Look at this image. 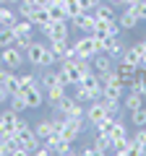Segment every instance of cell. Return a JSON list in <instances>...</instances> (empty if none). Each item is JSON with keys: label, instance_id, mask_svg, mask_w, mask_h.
Wrapping results in <instances>:
<instances>
[{"label": "cell", "instance_id": "cell-5", "mask_svg": "<svg viewBox=\"0 0 146 156\" xmlns=\"http://www.w3.org/2000/svg\"><path fill=\"white\" fill-rule=\"evenodd\" d=\"M73 44H76V50H78V55L84 57V60H91V57L99 52V42H97L94 34H81Z\"/></svg>", "mask_w": 146, "mask_h": 156}, {"label": "cell", "instance_id": "cell-35", "mask_svg": "<svg viewBox=\"0 0 146 156\" xmlns=\"http://www.w3.org/2000/svg\"><path fill=\"white\" fill-rule=\"evenodd\" d=\"M8 99H11V94H8V91H5V86L0 83V104H5Z\"/></svg>", "mask_w": 146, "mask_h": 156}, {"label": "cell", "instance_id": "cell-32", "mask_svg": "<svg viewBox=\"0 0 146 156\" xmlns=\"http://www.w3.org/2000/svg\"><path fill=\"white\" fill-rule=\"evenodd\" d=\"M47 11H50V18L52 21H68V13L63 5H47Z\"/></svg>", "mask_w": 146, "mask_h": 156}, {"label": "cell", "instance_id": "cell-10", "mask_svg": "<svg viewBox=\"0 0 146 156\" xmlns=\"http://www.w3.org/2000/svg\"><path fill=\"white\" fill-rule=\"evenodd\" d=\"M104 117H107V109H104V104H102L99 99H94V101H89V104H86V120H89V125L102 122Z\"/></svg>", "mask_w": 146, "mask_h": 156}, {"label": "cell", "instance_id": "cell-11", "mask_svg": "<svg viewBox=\"0 0 146 156\" xmlns=\"http://www.w3.org/2000/svg\"><path fill=\"white\" fill-rule=\"evenodd\" d=\"M138 21H141V18L136 16L133 8H128V5H123V11L118 13V23H120V29H123V31H130V29H136V26H138Z\"/></svg>", "mask_w": 146, "mask_h": 156}, {"label": "cell", "instance_id": "cell-31", "mask_svg": "<svg viewBox=\"0 0 146 156\" xmlns=\"http://www.w3.org/2000/svg\"><path fill=\"white\" fill-rule=\"evenodd\" d=\"M73 99L81 101V104H89V101H91V91H89V89H84L81 83H76V94H73Z\"/></svg>", "mask_w": 146, "mask_h": 156}, {"label": "cell", "instance_id": "cell-2", "mask_svg": "<svg viewBox=\"0 0 146 156\" xmlns=\"http://www.w3.org/2000/svg\"><path fill=\"white\" fill-rule=\"evenodd\" d=\"M13 140H16V146H18V151H21V156H24V154H34V151H37V146H39V138H37V133H34L31 125H26V128L16 130Z\"/></svg>", "mask_w": 146, "mask_h": 156}, {"label": "cell", "instance_id": "cell-1", "mask_svg": "<svg viewBox=\"0 0 146 156\" xmlns=\"http://www.w3.org/2000/svg\"><path fill=\"white\" fill-rule=\"evenodd\" d=\"M26 62L31 68H52L55 62H60L57 60V55L50 50V44H42V42H31L29 44V50H26Z\"/></svg>", "mask_w": 146, "mask_h": 156}, {"label": "cell", "instance_id": "cell-28", "mask_svg": "<svg viewBox=\"0 0 146 156\" xmlns=\"http://www.w3.org/2000/svg\"><path fill=\"white\" fill-rule=\"evenodd\" d=\"M13 42H16L13 29H11V26H0V50H3V47H8V44H13Z\"/></svg>", "mask_w": 146, "mask_h": 156}, {"label": "cell", "instance_id": "cell-23", "mask_svg": "<svg viewBox=\"0 0 146 156\" xmlns=\"http://www.w3.org/2000/svg\"><path fill=\"white\" fill-rule=\"evenodd\" d=\"M52 130H55V125H52V117H50V120H39V122L34 125V133H37V138H39V140H45L47 135L52 133Z\"/></svg>", "mask_w": 146, "mask_h": 156}, {"label": "cell", "instance_id": "cell-37", "mask_svg": "<svg viewBox=\"0 0 146 156\" xmlns=\"http://www.w3.org/2000/svg\"><path fill=\"white\" fill-rule=\"evenodd\" d=\"M110 5H125V0H107Z\"/></svg>", "mask_w": 146, "mask_h": 156}, {"label": "cell", "instance_id": "cell-30", "mask_svg": "<svg viewBox=\"0 0 146 156\" xmlns=\"http://www.w3.org/2000/svg\"><path fill=\"white\" fill-rule=\"evenodd\" d=\"M18 81H21V89L39 86V78H37V73H21V76H18Z\"/></svg>", "mask_w": 146, "mask_h": 156}, {"label": "cell", "instance_id": "cell-7", "mask_svg": "<svg viewBox=\"0 0 146 156\" xmlns=\"http://www.w3.org/2000/svg\"><path fill=\"white\" fill-rule=\"evenodd\" d=\"M16 122H18V112H13L11 107L5 112H0V130H3V135H16Z\"/></svg>", "mask_w": 146, "mask_h": 156}, {"label": "cell", "instance_id": "cell-26", "mask_svg": "<svg viewBox=\"0 0 146 156\" xmlns=\"http://www.w3.org/2000/svg\"><path fill=\"white\" fill-rule=\"evenodd\" d=\"M3 86H5V91H8L11 96H13V94H18V91H24V89H21V81H18L16 73H11V76L3 81Z\"/></svg>", "mask_w": 146, "mask_h": 156}, {"label": "cell", "instance_id": "cell-21", "mask_svg": "<svg viewBox=\"0 0 146 156\" xmlns=\"http://www.w3.org/2000/svg\"><path fill=\"white\" fill-rule=\"evenodd\" d=\"M63 96H65V86H60V83H55V86H50V89H45V99L50 101L52 107H55Z\"/></svg>", "mask_w": 146, "mask_h": 156}, {"label": "cell", "instance_id": "cell-29", "mask_svg": "<svg viewBox=\"0 0 146 156\" xmlns=\"http://www.w3.org/2000/svg\"><path fill=\"white\" fill-rule=\"evenodd\" d=\"M63 8H65L68 18L78 16V13H84V8H81V0H63Z\"/></svg>", "mask_w": 146, "mask_h": 156}, {"label": "cell", "instance_id": "cell-20", "mask_svg": "<svg viewBox=\"0 0 146 156\" xmlns=\"http://www.w3.org/2000/svg\"><path fill=\"white\" fill-rule=\"evenodd\" d=\"M18 21V13L13 11V5H0V26H13Z\"/></svg>", "mask_w": 146, "mask_h": 156}, {"label": "cell", "instance_id": "cell-24", "mask_svg": "<svg viewBox=\"0 0 146 156\" xmlns=\"http://www.w3.org/2000/svg\"><path fill=\"white\" fill-rule=\"evenodd\" d=\"M8 104H11V109H13V112H18V115L29 109V107H26V96H24V91H18V94H13L11 99H8Z\"/></svg>", "mask_w": 146, "mask_h": 156}, {"label": "cell", "instance_id": "cell-27", "mask_svg": "<svg viewBox=\"0 0 146 156\" xmlns=\"http://www.w3.org/2000/svg\"><path fill=\"white\" fill-rule=\"evenodd\" d=\"M130 122H133L136 128H146V104L130 112Z\"/></svg>", "mask_w": 146, "mask_h": 156}, {"label": "cell", "instance_id": "cell-39", "mask_svg": "<svg viewBox=\"0 0 146 156\" xmlns=\"http://www.w3.org/2000/svg\"><path fill=\"white\" fill-rule=\"evenodd\" d=\"M0 138H3V130H0Z\"/></svg>", "mask_w": 146, "mask_h": 156}, {"label": "cell", "instance_id": "cell-33", "mask_svg": "<svg viewBox=\"0 0 146 156\" xmlns=\"http://www.w3.org/2000/svg\"><path fill=\"white\" fill-rule=\"evenodd\" d=\"M34 34H18V37H16V42H13V44H16L18 47V50H24V52H26L29 50V44H31V42H34Z\"/></svg>", "mask_w": 146, "mask_h": 156}, {"label": "cell", "instance_id": "cell-3", "mask_svg": "<svg viewBox=\"0 0 146 156\" xmlns=\"http://www.w3.org/2000/svg\"><path fill=\"white\" fill-rule=\"evenodd\" d=\"M24 62H26V52L18 50L16 44H8V47L0 50V65L11 68V70H21Z\"/></svg>", "mask_w": 146, "mask_h": 156}, {"label": "cell", "instance_id": "cell-9", "mask_svg": "<svg viewBox=\"0 0 146 156\" xmlns=\"http://www.w3.org/2000/svg\"><path fill=\"white\" fill-rule=\"evenodd\" d=\"M71 21H73V26L78 29L81 34H91V31H94V23H97V18H94V13L84 11V13H78V16H73Z\"/></svg>", "mask_w": 146, "mask_h": 156}, {"label": "cell", "instance_id": "cell-8", "mask_svg": "<svg viewBox=\"0 0 146 156\" xmlns=\"http://www.w3.org/2000/svg\"><path fill=\"white\" fill-rule=\"evenodd\" d=\"M24 96H26V107L29 109H39L45 104V89L42 86H31V89H24Z\"/></svg>", "mask_w": 146, "mask_h": 156}, {"label": "cell", "instance_id": "cell-38", "mask_svg": "<svg viewBox=\"0 0 146 156\" xmlns=\"http://www.w3.org/2000/svg\"><path fill=\"white\" fill-rule=\"evenodd\" d=\"M138 44H141V50H144V55H146V37H144V39H141Z\"/></svg>", "mask_w": 146, "mask_h": 156}, {"label": "cell", "instance_id": "cell-15", "mask_svg": "<svg viewBox=\"0 0 146 156\" xmlns=\"http://www.w3.org/2000/svg\"><path fill=\"white\" fill-rule=\"evenodd\" d=\"M144 104H146L144 96L136 94V91H128V94L123 96V109L125 112H133V109H138V107H144Z\"/></svg>", "mask_w": 146, "mask_h": 156}, {"label": "cell", "instance_id": "cell-6", "mask_svg": "<svg viewBox=\"0 0 146 156\" xmlns=\"http://www.w3.org/2000/svg\"><path fill=\"white\" fill-rule=\"evenodd\" d=\"M91 68H94V73H99V76H104V73L115 70V60L107 52H97L94 57H91Z\"/></svg>", "mask_w": 146, "mask_h": 156}, {"label": "cell", "instance_id": "cell-16", "mask_svg": "<svg viewBox=\"0 0 146 156\" xmlns=\"http://www.w3.org/2000/svg\"><path fill=\"white\" fill-rule=\"evenodd\" d=\"M29 21H31L37 29H45L52 18H50V11H47V8H34V13L29 16Z\"/></svg>", "mask_w": 146, "mask_h": 156}, {"label": "cell", "instance_id": "cell-34", "mask_svg": "<svg viewBox=\"0 0 146 156\" xmlns=\"http://www.w3.org/2000/svg\"><path fill=\"white\" fill-rule=\"evenodd\" d=\"M99 3H102V0H81V8H84V11H89V13H91V11H94L97 5H99Z\"/></svg>", "mask_w": 146, "mask_h": 156}, {"label": "cell", "instance_id": "cell-12", "mask_svg": "<svg viewBox=\"0 0 146 156\" xmlns=\"http://www.w3.org/2000/svg\"><path fill=\"white\" fill-rule=\"evenodd\" d=\"M47 39H68V23L65 21H50L45 29H42Z\"/></svg>", "mask_w": 146, "mask_h": 156}, {"label": "cell", "instance_id": "cell-25", "mask_svg": "<svg viewBox=\"0 0 146 156\" xmlns=\"http://www.w3.org/2000/svg\"><path fill=\"white\" fill-rule=\"evenodd\" d=\"M11 29H13V34L18 37V34H34V29H37V26H34V23L29 21V18H18V21L13 23Z\"/></svg>", "mask_w": 146, "mask_h": 156}, {"label": "cell", "instance_id": "cell-19", "mask_svg": "<svg viewBox=\"0 0 146 156\" xmlns=\"http://www.w3.org/2000/svg\"><path fill=\"white\" fill-rule=\"evenodd\" d=\"M94 148H97V154H110V151L115 148V143H112V138H110V135L97 133V138H94Z\"/></svg>", "mask_w": 146, "mask_h": 156}, {"label": "cell", "instance_id": "cell-4", "mask_svg": "<svg viewBox=\"0 0 146 156\" xmlns=\"http://www.w3.org/2000/svg\"><path fill=\"white\" fill-rule=\"evenodd\" d=\"M60 73L65 76L68 86L81 83V78L86 76V73H84V68H81V60H60Z\"/></svg>", "mask_w": 146, "mask_h": 156}, {"label": "cell", "instance_id": "cell-17", "mask_svg": "<svg viewBox=\"0 0 146 156\" xmlns=\"http://www.w3.org/2000/svg\"><path fill=\"white\" fill-rule=\"evenodd\" d=\"M115 70H118V76L123 78L125 83H128V81H133V78L138 76V68H136V65H130V62H123V60H120L118 65H115Z\"/></svg>", "mask_w": 146, "mask_h": 156}, {"label": "cell", "instance_id": "cell-18", "mask_svg": "<svg viewBox=\"0 0 146 156\" xmlns=\"http://www.w3.org/2000/svg\"><path fill=\"white\" fill-rule=\"evenodd\" d=\"M110 138H112V143H115V146L125 143V140L130 138V135H128V128H125V125H123V122L118 120V122L112 125V130H110Z\"/></svg>", "mask_w": 146, "mask_h": 156}, {"label": "cell", "instance_id": "cell-36", "mask_svg": "<svg viewBox=\"0 0 146 156\" xmlns=\"http://www.w3.org/2000/svg\"><path fill=\"white\" fill-rule=\"evenodd\" d=\"M81 154H86V156H99V154H97V148H94V146H89V148H84Z\"/></svg>", "mask_w": 146, "mask_h": 156}, {"label": "cell", "instance_id": "cell-14", "mask_svg": "<svg viewBox=\"0 0 146 156\" xmlns=\"http://www.w3.org/2000/svg\"><path fill=\"white\" fill-rule=\"evenodd\" d=\"M91 13H94V18H102V21H118L115 5H110V3H99V5H97Z\"/></svg>", "mask_w": 146, "mask_h": 156}, {"label": "cell", "instance_id": "cell-22", "mask_svg": "<svg viewBox=\"0 0 146 156\" xmlns=\"http://www.w3.org/2000/svg\"><path fill=\"white\" fill-rule=\"evenodd\" d=\"M47 44H50V50L57 55V60H63L68 52V47H71V42L68 39H47Z\"/></svg>", "mask_w": 146, "mask_h": 156}, {"label": "cell", "instance_id": "cell-13", "mask_svg": "<svg viewBox=\"0 0 146 156\" xmlns=\"http://www.w3.org/2000/svg\"><path fill=\"white\" fill-rule=\"evenodd\" d=\"M144 57H146V55H144V50H141V44H130V47H125V50H123L120 60H123V62H130V65L138 68Z\"/></svg>", "mask_w": 146, "mask_h": 156}]
</instances>
